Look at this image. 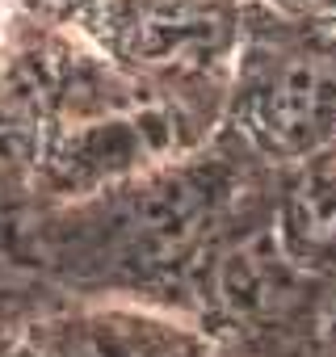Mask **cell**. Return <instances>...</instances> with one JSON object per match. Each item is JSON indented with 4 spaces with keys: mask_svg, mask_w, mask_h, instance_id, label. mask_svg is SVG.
I'll list each match as a JSON object with an SVG mask.
<instances>
[{
    "mask_svg": "<svg viewBox=\"0 0 336 357\" xmlns=\"http://www.w3.org/2000/svg\"><path fill=\"white\" fill-rule=\"evenodd\" d=\"M215 211V185L194 172H160L135 190L105 198L101 236L93 257H105V269L151 273L181 261Z\"/></svg>",
    "mask_w": 336,
    "mask_h": 357,
    "instance_id": "1",
    "label": "cell"
},
{
    "mask_svg": "<svg viewBox=\"0 0 336 357\" xmlns=\"http://www.w3.org/2000/svg\"><path fill=\"white\" fill-rule=\"evenodd\" d=\"M5 357H206L202 340L160 311L130 303H76L26 324Z\"/></svg>",
    "mask_w": 336,
    "mask_h": 357,
    "instance_id": "2",
    "label": "cell"
},
{
    "mask_svg": "<svg viewBox=\"0 0 336 357\" xmlns=\"http://www.w3.org/2000/svg\"><path fill=\"white\" fill-rule=\"evenodd\" d=\"M257 126L277 147H311L336 126V55L294 51L257 89Z\"/></svg>",
    "mask_w": 336,
    "mask_h": 357,
    "instance_id": "3",
    "label": "cell"
},
{
    "mask_svg": "<svg viewBox=\"0 0 336 357\" xmlns=\"http://www.w3.org/2000/svg\"><path fill=\"white\" fill-rule=\"evenodd\" d=\"M215 286L236 315H257L290 294V261L273 236H248L219 261Z\"/></svg>",
    "mask_w": 336,
    "mask_h": 357,
    "instance_id": "4",
    "label": "cell"
},
{
    "mask_svg": "<svg viewBox=\"0 0 336 357\" xmlns=\"http://www.w3.org/2000/svg\"><path fill=\"white\" fill-rule=\"evenodd\" d=\"M227 38V17L211 0H160L139 22V51L151 59L211 55Z\"/></svg>",
    "mask_w": 336,
    "mask_h": 357,
    "instance_id": "5",
    "label": "cell"
},
{
    "mask_svg": "<svg viewBox=\"0 0 336 357\" xmlns=\"http://www.w3.org/2000/svg\"><path fill=\"white\" fill-rule=\"evenodd\" d=\"M286 240L294 252H336V168H311L286 202Z\"/></svg>",
    "mask_w": 336,
    "mask_h": 357,
    "instance_id": "6",
    "label": "cell"
},
{
    "mask_svg": "<svg viewBox=\"0 0 336 357\" xmlns=\"http://www.w3.org/2000/svg\"><path fill=\"white\" fill-rule=\"evenodd\" d=\"M273 5H282V9H323L332 0H273Z\"/></svg>",
    "mask_w": 336,
    "mask_h": 357,
    "instance_id": "7",
    "label": "cell"
}]
</instances>
